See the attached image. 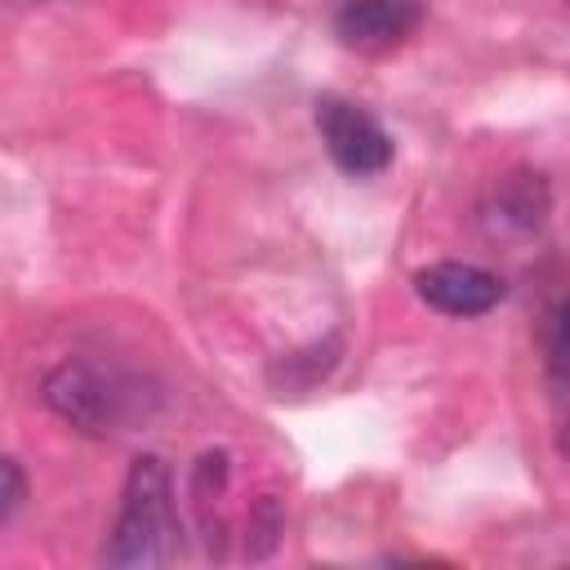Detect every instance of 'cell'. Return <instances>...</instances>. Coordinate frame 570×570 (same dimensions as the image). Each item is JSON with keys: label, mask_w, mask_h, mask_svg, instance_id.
<instances>
[{"label": "cell", "mask_w": 570, "mask_h": 570, "mask_svg": "<svg viewBox=\"0 0 570 570\" xmlns=\"http://www.w3.org/2000/svg\"><path fill=\"white\" fill-rule=\"evenodd\" d=\"M276 534H281V508H276V499H258V508L249 517V557H267Z\"/></svg>", "instance_id": "obj_8"}, {"label": "cell", "mask_w": 570, "mask_h": 570, "mask_svg": "<svg viewBox=\"0 0 570 570\" xmlns=\"http://www.w3.org/2000/svg\"><path fill=\"white\" fill-rule=\"evenodd\" d=\"M316 134H321L330 160L352 178H374L396 156L392 134L365 107H356L347 98H334V94L316 98Z\"/></svg>", "instance_id": "obj_3"}, {"label": "cell", "mask_w": 570, "mask_h": 570, "mask_svg": "<svg viewBox=\"0 0 570 570\" xmlns=\"http://www.w3.org/2000/svg\"><path fill=\"white\" fill-rule=\"evenodd\" d=\"M557 454H561V459L570 463V419H566V423L557 428Z\"/></svg>", "instance_id": "obj_10"}, {"label": "cell", "mask_w": 570, "mask_h": 570, "mask_svg": "<svg viewBox=\"0 0 570 570\" xmlns=\"http://www.w3.org/2000/svg\"><path fill=\"white\" fill-rule=\"evenodd\" d=\"M183 552V525L174 508V481L169 468L156 454H138L125 472L120 512L111 525V539L102 548V566L116 570H151L169 566Z\"/></svg>", "instance_id": "obj_1"}, {"label": "cell", "mask_w": 570, "mask_h": 570, "mask_svg": "<svg viewBox=\"0 0 570 570\" xmlns=\"http://www.w3.org/2000/svg\"><path fill=\"white\" fill-rule=\"evenodd\" d=\"M0 472H4V490H0V521H13V512H18V508H22V499H27V476H22L18 459H4V463H0Z\"/></svg>", "instance_id": "obj_9"}, {"label": "cell", "mask_w": 570, "mask_h": 570, "mask_svg": "<svg viewBox=\"0 0 570 570\" xmlns=\"http://www.w3.org/2000/svg\"><path fill=\"white\" fill-rule=\"evenodd\" d=\"M40 396H45V405L58 419H67L71 428L94 432V436L116 432V423L129 410V392H120V383L111 374L94 370L89 361H62V365H53L45 374V383H40Z\"/></svg>", "instance_id": "obj_2"}, {"label": "cell", "mask_w": 570, "mask_h": 570, "mask_svg": "<svg viewBox=\"0 0 570 570\" xmlns=\"http://www.w3.org/2000/svg\"><path fill=\"white\" fill-rule=\"evenodd\" d=\"M548 183L539 174H508L499 178V187L490 191V200L481 205V223L490 236H530L539 232V223L548 218Z\"/></svg>", "instance_id": "obj_6"}, {"label": "cell", "mask_w": 570, "mask_h": 570, "mask_svg": "<svg viewBox=\"0 0 570 570\" xmlns=\"http://www.w3.org/2000/svg\"><path fill=\"white\" fill-rule=\"evenodd\" d=\"M423 22V0H343L334 9V36L352 49L383 53Z\"/></svg>", "instance_id": "obj_5"}, {"label": "cell", "mask_w": 570, "mask_h": 570, "mask_svg": "<svg viewBox=\"0 0 570 570\" xmlns=\"http://www.w3.org/2000/svg\"><path fill=\"white\" fill-rule=\"evenodd\" d=\"M414 294L445 316H485L503 298V281L476 263L441 258L414 272Z\"/></svg>", "instance_id": "obj_4"}, {"label": "cell", "mask_w": 570, "mask_h": 570, "mask_svg": "<svg viewBox=\"0 0 570 570\" xmlns=\"http://www.w3.org/2000/svg\"><path fill=\"white\" fill-rule=\"evenodd\" d=\"M543 361L548 374L570 383V294L548 312V330H543Z\"/></svg>", "instance_id": "obj_7"}]
</instances>
